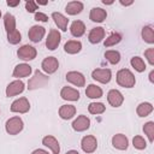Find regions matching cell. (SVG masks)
Returning <instances> with one entry per match:
<instances>
[{"label": "cell", "instance_id": "cell-1", "mask_svg": "<svg viewBox=\"0 0 154 154\" xmlns=\"http://www.w3.org/2000/svg\"><path fill=\"white\" fill-rule=\"evenodd\" d=\"M117 83L124 88H132L136 83V79L129 69H120L117 72Z\"/></svg>", "mask_w": 154, "mask_h": 154}, {"label": "cell", "instance_id": "cell-32", "mask_svg": "<svg viewBox=\"0 0 154 154\" xmlns=\"http://www.w3.org/2000/svg\"><path fill=\"white\" fill-rule=\"evenodd\" d=\"M105 109H106V107L102 102H91L88 106V111L91 114H101L105 112Z\"/></svg>", "mask_w": 154, "mask_h": 154}, {"label": "cell", "instance_id": "cell-37", "mask_svg": "<svg viewBox=\"0 0 154 154\" xmlns=\"http://www.w3.org/2000/svg\"><path fill=\"white\" fill-rule=\"evenodd\" d=\"M25 10H26L28 12H30V13L36 12V10H37V4H36L35 1H32V0H29V1L25 2Z\"/></svg>", "mask_w": 154, "mask_h": 154}, {"label": "cell", "instance_id": "cell-6", "mask_svg": "<svg viewBox=\"0 0 154 154\" xmlns=\"http://www.w3.org/2000/svg\"><path fill=\"white\" fill-rule=\"evenodd\" d=\"M91 77L94 81H97L100 83H108L112 78V72L109 69H96L91 72Z\"/></svg>", "mask_w": 154, "mask_h": 154}, {"label": "cell", "instance_id": "cell-5", "mask_svg": "<svg viewBox=\"0 0 154 154\" xmlns=\"http://www.w3.org/2000/svg\"><path fill=\"white\" fill-rule=\"evenodd\" d=\"M61 41V35L57 29H51L48 32V36L46 38V47L49 51H54Z\"/></svg>", "mask_w": 154, "mask_h": 154}, {"label": "cell", "instance_id": "cell-38", "mask_svg": "<svg viewBox=\"0 0 154 154\" xmlns=\"http://www.w3.org/2000/svg\"><path fill=\"white\" fill-rule=\"evenodd\" d=\"M144 55L148 59V63L150 65H154V48H148L147 51H144Z\"/></svg>", "mask_w": 154, "mask_h": 154}, {"label": "cell", "instance_id": "cell-12", "mask_svg": "<svg viewBox=\"0 0 154 154\" xmlns=\"http://www.w3.org/2000/svg\"><path fill=\"white\" fill-rule=\"evenodd\" d=\"M24 88L25 87H24V83L22 81H19V79L18 81H13L6 88V96L11 97V96L18 95V94H20V93L24 91Z\"/></svg>", "mask_w": 154, "mask_h": 154}, {"label": "cell", "instance_id": "cell-8", "mask_svg": "<svg viewBox=\"0 0 154 154\" xmlns=\"http://www.w3.org/2000/svg\"><path fill=\"white\" fill-rule=\"evenodd\" d=\"M30 109V103L26 97H19L14 100L11 105V112L16 113H26Z\"/></svg>", "mask_w": 154, "mask_h": 154}, {"label": "cell", "instance_id": "cell-9", "mask_svg": "<svg viewBox=\"0 0 154 154\" xmlns=\"http://www.w3.org/2000/svg\"><path fill=\"white\" fill-rule=\"evenodd\" d=\"M41 67L45 72H47L48 75L51 73H54L58 67H59V63H58V59L55 57H47L46 59H43L42 64H41Z\"/></svg>", "mask_w": 154, "mask_h": 154}, {"label": "cell", "instance_id": "cell-34", "mask_svg": "<svg viewBox=\"0 0 154 154\" xmlns=\"http://www.w3.org/2000/svg\"><path fill=\"white\" fill-rule=\"evenodd\" d=\"M20 40H22V35H20V32L17 29L7 34V41L11 45H17V43L20 42Z\"/></svg>", "mask_w": 154, "mask_h": 154}, {"label": "cell", "instance_id": "cell-3", "mask_svg": "<svg viewBox=\"0 0 154 154\" xmlns=\"http://www.w3.org/2000/svg\"><path fill=\"white\" fill-rule=\"evenodd\" d=\"M23 128H24V124L19 117H12L5 124L6 132L10 135H18L23 130Z\"/></svg>", "mask_w": 154, "mask_h": 154}, {"label": "cell", "instance_id": "cell-10", "mask_svg": "<svg viewBox=\"0 0 154 154\" xmlns=\"http://www.w3.org/2000/svg\"><path fill=\"white\" fill-rule=\"evenodd\" d=\"M107 101H108V103H109L111 106H113V107H119V106H122V103H123V101H124V96H123V94H122L119 90H117V89H111V90L108 91V94H107Z\"/></svg>", "mask_w": 154, "mask_h": 154}, {"label": "cell", "instance_id": "cell-28", "mask_svg": "<svg viewBox=\"0 0 154 154\" xmlns=\"http://www.w3.org/2000/svg\"><path fill=\"white\" fill-rule=\"evenodd\" d=\"M4 25H5V29H6L7 34L16 30V18L11 13H6L4 16Z\"/></svg>", "mask_w": 154, "mask_h": 154}, {"label": "cell", "instance_id": "cell-2", "mask_svg": "<svg viewBox=\"0 0 154 154\" xmlns=\"http://www.w3.org/2000/svg\"><path fill=\"white\" fill-rule=\"evenodd\" d=\"M48 81H49L48 76L43 75L40 70H36L35 73H34V77H31L28 82V89L29 90H35V89L42 88L48 83Z\"/></svg>", "mask_w": 154, "mask_h": 154}, {"label": "cell", "instance_id": "cell-25", "mask_svg": "<svg viewBox=\"0 0 154 154\" xmlns=\"http://www.w3.org/2000/svg\"><path fill=\"white\" fill-rule=\"evenodd\" d=\"M82 49V43L79 41H75V40H70L65 43L64 46V51L69 54H76Z\"/></svg>", "mask_w": 154, "mask_h": 154}, {"label": "cell", "instance_id": "cell-42", "mask_svg": "<svg viewBox=\"0 0 154 154\" xmlns=\"http://www.w3.org/2000/svg\"><path fill=\"white\" fill-rule=\"evenodd\" d=\"M119 2H120L123 6H129V5H131V4H132V1H128V2H125V1H123V0H120Z\"/></svg>", "mask_w": 154, "mask_h": 154}, {"label": "cell", "instance_id": "cell-13", "mask_svg": "<svg viewBox=\"0 0 154 154\" xmlns=\"http://www.w3.org/2000/svg\"><path fill=\"white\" fill-rule=\"evenodd\" d=\"M66 81L72 83L76 87H84L85 84V78L81 72L77 71H70L66 73Z\"/></svg>", "mask_w": 154, "mask_h": 154}, {"label": "cell", "instance_id": "cell-29", "mask_svg": "<svg viewBox=\"0 0 154 154\" xmlns=\"http://www.w3.org/2000/svg\"><path fill=\"white\" fill-rule=\"evenodd\" d=\"M142 38L147 42V43H154V30L152 26L146 25L142 29Z\"/></svg>", "mask_w": 154, "mask_h": 154}, {"label": "cell", "instance_id": "cell-23", "mask_svg": "<svg viewBox=\"0 0 154 154\" xmlns=\"http://www.w3.org/2000/svg\"><path fill=\"white\" fill-rule=\"evenodd\" d=\"M76 114V107L73 105H63L59 108V116L61 119H71Z\"/></svg>", "mask_w": 154, "mask_h": 154}, {"label": "cell", "instance_id": "cell-26", "mask_svg": "<svg viewBox=\"0 0 154 154\" xmlns=\"http://www.w3.org/2000/svg\"><path fill=\"white\" fill-rule=\"evenodd\" d=\"M85 95L90 99H99L102 96V89L95 84H89L85 89Z\"/></svg>", "mask_w": 154, "mask_h": 154}, {"label": "cell", "instance_id": "cell-20", "mask_svg": "<svg viewBox=\"0 0 154 154\" xmlns=\"http://www.w3.org/2000/svg\"><path fill=\"white\" fill-rule=\"evenodd\" d=\"M31 73V66L28 64H18L13 70V77L16 78H23L28 77Z\"/></svg>", "mask_w": 154, "mask_h": 154}, {"label": "cell", "instance_id": "cell-39", "mask_svg": "<svg viewBox=\"0 0 154 154\" xmlns=\"http://www.w3.org/2000/svg\"><path fill=\"white\" fill-rule=\"evenodd\" d=\"M35 19L38 20V22H47L48 20V17L45 13H42V12H36L35 13Z\"/></svg>", "mask_w": 154, "mask_h": 154}, {"label": "cell", "instance_id": "cell-17", "mask_svg": "<svg viewBox=\"0 0 154 154\" xmlns=\"http://www.w3.org/2000/svg\"><path fill=\"white\" fill-rule=\"evenodd\" d=\"M42 144H43L45 147H48V148L52 150L53 154H59V152H60L59 142H58V140H57L54 136H51V135L45 136V137L42 138Z\"/></svg>", "mask_w": 154, "mask_h": 154}, {"label": "cell", "instance_id": "cell-15", "mask_svg": "<svg viewBox=\"0 0 154 154\" xmlns=\"http://www.w3.org/2000/svg\"><path fill=\"white\" fill-rule=\"evenodd\" d=\"M112 146L119 150H126L129 146V140L123 134H117L112 137Z\"/></svg>", "mask_w": 154, "mask_h": 154}, {"label": "cell", "instance_id": "cell-30", "mask_svg": "<svg viewBox=\"0 0 154 154\" xmlns=\"http://www.w3.org/2000/svg\"><path fill=\"white\" fill-rule=\"evenodd\" d=\"M120 41H122V35L118 34V32H112V34L105 40L103 46H105V47H112V46L119 43Z\"/></svg>", "mask_w": 154, "mask_h": 154}, {"label": "cell", "instance_id": "cell-35", "mask_svg": "<svg viewBox=\"0 0 154 154\" xmlns=\"http://www.w3.org/2000/svg\"><path fill=\"white\" fill-rule=\"evenodd\" d=\"M143 131L150 142L154 141V122H148L143 126Z\"/></svg>", "mask_w": 154, "mask_h": 154}, {"label": "cell", "instance_id": "cell-16", "mask_svg": "<svg viewBox=\"0 0 154 154\" xmlns=\"http://www.w3.org/2000/svg\"><path fill=\"white\" fill-rule=\"evenodd\" d=\"M45 28L43 26H40V25H32L30 29H29V32H28V36L29 38L32 41V42H40L42 40V37L45 36Z\"/></svg>", "mask_w": 154, "mask_h": 154}, {"label": "cell", "instance_id": "cell-19", "mask_svg": "<svg viewBox=\"0 0 154 154\" xmlns=\"http://www.w3.org/2000/svg\"><path fill=\"white\" fill-rule=\"evenodd\" d=\"M60 96L67 101H77L79 99V91L71 87H64L60 91Z\"/></svg>", "mask_w": 154, "mask_h": 154}, {"label": "cell", "instance_id": "cell-43", "mask_svg": "<svg viewBox=\"0 0 154 154\" xmlns=\"http://www.w3.org/2000/svg\"><path fill=\"white\" fill-rule=\"evenodd\" d=\"M153 76H154V71H150V73H149V81H150V82H154Z\"/></svg>", "mask_w": 154, "mask_h": 154}, {"label": "cell", "instance_id": "cell-4", "mask_svg": "<svg viewBox=\"0 0 154 154\" xmlns=\"http://www.w3.org/2000/svg\"><path fill=\"white\" fill-rule=\"evenodd\" d=\"M36 54H37V52H36L35 47H32L30 45H24V46L19 47L18 51H17L18 58L22 59V60H25V61L35 59L36 58Z\"/></svg>", "mask_w": 154, "mask_h": 154}, {"label": "cell", "instance_id": "cell-24", "mask_svg": "<svg viewBox=\"0 0 154 154\" xmlns=\"http://www.w3.org/2000/svg\"><path fill=\"white\" fill-rule=\"evenodd\" d=\"M82 10H83V4L81 1H70L65 7L66 13L70 14V16L78 14V13L82 12Z\"/></svg>", "mask_w": 154, "mask_h": 154}, {"label": "cell", "instance_id": "cell-44", "mask_svg": "<svg viewBox=\"0 0 154 154\" xmlns=\"http://www.w3.org/2000/svg\"><path fill=\"white\" fill-rule=\"evenodd\" d=\"M66 154H79V153H78L77 150H73V149H72V150H69V152H66Z\"/></svg>", "mask_w": 154, "mask_h": 154}, {"label": "cell", "instance_id": "cell-40", "mask_svg": "<svg viewBox=\"0 0 154 154\" xmlns=\"http://www.w3.org/2000/svg\"><path fill=\"white\" fill-rule=\"evenodd\" d=\"M19 0H16V1H11V0H7V5L8 6H11V7H14V6H17V5H19Z\"/></svg>", "mask_w": 154, "mask_h": 154}, {"label": "cell", "instance_id": "cell-46", "mask_svg": "<svg viewBox=\"0 0 154 154\" xmlns=\"http://www.w3.org/2000/svg\"><path fill=\"white\" fill-rule=\"evenodd\" d=\"M0 17H1V11H0Z\"/></svg>", "mask_w": 154, "mask_h": 154}, {"label": "cell", "instance_id": "cell-41", "mask_svg": "<svg viewBox=\"0 0 154 154\" xmlns=\"http://www.w3.org/2000/svg\"><path fill=\"white\" fill-rule=\"evenodd\" d=\"M31 154H48V152L45 149H35Z\"/></svg>", "mask_w": 154, "mask_h": 154}, {"label": "cell", "instance_id": "cell-36", "mask_svg": "<svg viewBox=\"0 0 154 154\" xmlns=\"http://www.w3.org/2000/svg\"><path fill=\"white\" fill-rule=\"evenodd\" d=\"M132 146H134L136 149L142 150V149H146L147 142H146V140H144L142 136H135V137L132 138Z\"/></svg>", "mask_w": 154, "mask_h": 154}, {"label": "cell", "instance_id": "cell-11", "mask_svg": "<svg viewBox=\"0 0 154 154\" xmlns=\"http://www.w3.org/2000/svg\"><path fill=\"white\" fill-rule=\"evenodd\" d=\"M90 126V119L87 117V116H78L77 119L73 120L72 123V129L77 132H81V131H84L87 129H89Z\"/></svg>", "mask_w": 154, "mask_h": 154}, {"label": "cell", "instance_id": "cell-22", "mask_svg": "<svg viewBox=\"0 0 154 154\" xmlns=\"http://www.w3.org/2000/svg\"><path fill=\"white\" fill-rule=\"evenodd\" d=\"M70 32L75 37H81L85 32V25H84V23L82 20H75V22H72V24L70 26Z\"/></svg>", "mask_w": 154, "mask_h": 154}, {"label": "cell", "instance_id": "cell-31", "mask_svg": "<svg viewBox=\"0 0 154 154\" xmlns=\"http://www.w3.org/2000/svg\"><path fill=\"white\" fill-rule=\"evenodd\" d=\"M130 64H131V66H132L137 72H143V71L146 70V64H144L143 59L140 58V57H134V58H131Z\"/></svg>", "mask_w": 154, "mask_h": 154}, {"label": "cell", "instance_id": "cell-18", "mask_svg": "<svg viewBox=\"0 0 154 154\" xmlns=\"http://www.w3.org/2000/svg\"><path fill=\"white\" fill-rule=\"evenodd\" d=\"M107 17V12L101 8V7H93L90 10V14L89 18L91 22H96V23H102Z\"/></svg>", "mask_w": 154, "mask_h": 154}, {"label": "cell", "instance_id": "cell-33", "mask_svg": "<svg viewBox=\"0 0 154 154\" xmlns=\"http://www.w3.org/2000/svg\"><path fill=\"white\" fill-rule=\"evenodd\" d=\"M105 58L112 64V65H116L120 61V53L117 52V51H106L105 52Z\"/></svg>", "mask_w": 154, "mask_h": 154}, {"label": "cell", "instance_id": "cell-14", "mask_svg": "<svg viewBox=\"0 0 154 154\" xmlns=\"http://www.w3.org/2000/svg\"><path fill=\"white\" fill-rule=\"evenodd\" d=\"M105 38V29L102 26H96L93 28L88 35V40L90 43H99Z\"/></svg>", "mask_w": 154, "mask_h": 154}, {"label": "cell", "instance_id": "cell-21", "mask_svg": "<svg viewBox=\"0 0 154 154\" xmlns=\"http://www.w3.org/2000/svg\"><path fill=\"white\" fill-rule=\"evenodd\" d=\"M52 18L54 20V23L57 24V26L61 30V31H66L67 30V23H69V19L63 16L61 13L59 12H53L52 13Z\"/></svg>", "mask_w": 154, "mask_h": 154}, {"label": "cell", "instance_id": "cell-27", "mask_svg": "<svg viewBox=\"0 0 154 154\" xmlns=\"http://www.w3.org/2000/svg\"><path fill=\"white\" fill-rule=\"evenodd\" d=\"M152 111H153V105L149 102H142L136 108V113L138 117H147L152 113Z\"/></svg>", "mask_w": 154, "mask_h": 154}, {"label": "cell", "instance_id": "cell-7", "mask_svg": "<svg viewBox=\"0 0 154 154\" xmlns=\"http://www.w3.org/2000/svg\"><path fill=\"white\" fill-rule=\"evenodd\" d=\"M96 147H97L96 137H94L91 135L84 136L81 141V148L84 153H94L96 150Z\"/></svg>", "mask_w": 154, "mask_h": 154}, {"label": "cell", "instance_id": "cell-45", "mask_svg": "<svg viewBox=\"0 0 154 154\" xmlns=\"http://www.w3.org/2000/svg\"><path fill=\"white\" fill-rule=\"evenodd\" d=\"M36 4H38V5H46V4H47V1H37Z\"/></svg>", "mask_w": 154, "mask_h": 154}]
</instances>
